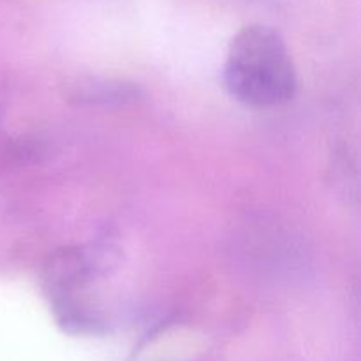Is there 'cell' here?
I'll return each mask as SVG.
<instances>
[{"label": "cell", "mask_w": 361, "mask_h": 361, "mask_svg": "<svg viewBox=\"0 0 361 361\" xmlns=\"http://www.w3.org/2000/svg\"><path fill=\"white\" fill-rule=\"evenodd\" d=\"M224 83L236 101L254 108L291 101L296 73L281 34L267 25L243 27L228 48Z\"/></svg>", "instance_id": "1"}]
</instances>
